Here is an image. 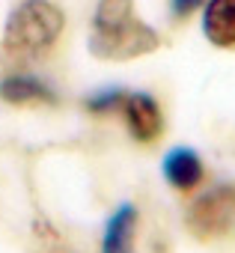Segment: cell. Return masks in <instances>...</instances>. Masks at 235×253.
<instances>
[{"label": "cell", "instance_id": "obj_10", "mask_svg": "<svg viewBox=\"0 0 235 253\" xmlns=\"http://www.w3.org/2000/svg\"><path fill=\"white\" fill-rule=\"evenodd\" d=\"M199 6H205V0H170V12H173V18H179V21L191 18Z\"/></svg>", "mask_w": 235, "mask_h": 253}, {"label": "cell", "instance_id": "obj_5", "mask_svg": "<svg viewBox=\"0 0 235 253\" xmlns=\"http://www.w3.org/2000/svg\"><path fill=\"white\" fill-rule=\"evenodd\" d=\"M161 170H164L167 185L176 188V191H182V194L196 191V188L202 185V179H205V164H202L199 152L191 149V146H176V149H170V152L164 155Z\"/></svg>", "mask_w": 235, "mask_h": 253}, {"label": "cell", "instance_id": "obj_6", "mask_svg": "<svg viewBox=\"0 0 235 253\" xmlns=\"http://www.w3.org/2000/svg\"><path fill=\"white\" fill-rule=\"evenodd\" d=\"M0 98L6 104L24 107V104H57V92L48 81L30 72H12L0 78Z\"/></svg>", "mask_w": 235, "mask_h": 253}, {"label": "cell", "instance_id": "obj_3", "mask_svg": "<svg viewBox=\"0 0 235 253\" xmlns=\"http://www.w3.org/2000/svg\"><path fill=\"white\" fill-rule=\"evenodd\" d=\"M185 226L196 241H217L235 229V182L199 191L185 209Z\"/></svg>", "mask_w": 235, "mask_h": 253}, {"label": "cell", "instance_id": "obj_7", "mask_svg": "<svg viewBox=\"0 0 235 253\" xmlns=\"http://www.w3.org/2000/svg\"><path fill=\"white\" fill-rule=\"evenodd\" d=\"M137 223H140L137 206L122 203L119 209L107 217V223H104V232H101V253H134Z\"/></svg>", "mask_w": 235, "mask_h": 253}, {"label": "cell", "instance_id": "obj_4", "mask_svg": "<svg viewBox=\"0 0 235 253\" xmlns=\"http://www.w3.org/2000/svg\"><path fill=\"white\" fill-rule=\"evenodd\" d=\"M125 128L137 143H155L164 134V110L155 95L149 92H125V101L119 107Z\"/></svg>", "mask_w": 235, "mask_h": 253}, {"label": "cell", "instance_id": "obj_2", "mask_svg": "<svg viewBox=\"0 0 235 253\" xmlns=\"http://www.w3.org/2000/svg\"><path fill=\"white\" fill-rule=\"evenodd\" d=\"M66 18L51 0H21L3 27V54L9 60H39L63 36Z\"/></svg>", "mask_w": 235, "mask_h": 253}, {"label": "cell", "instance_id": "obj_8", "mask_svg": "<svg viewBox=\"0 0 235 253\" xmlns=\"http://www.w3.org/2000/svg\"><path fill=\"white\" fill-rule=\"evenodd\" d=\"M202 33L214 48L235 51V0H205Z\"/></svg>", "mask_w": 235, "mask_h": 253}, {"label": "cell", "instance_id": "obj_1", "mask_svg": "<svg viewBox=\"0 0 235 253\" xmlns=\"http://www.w3.org/2000/svg\"><path fill=\"white\" fill-rule=\"evenodd\" d=\"M161 36L152 24L137 18L134 0H98L92 12L89 54L110 63H125L158 51Z\"/></svg>", "mask_w": 235, "mask_h": 253}, {"label": "cell", "instance_id": "obj_9", "mask_svg": "<svg viewBox=\"0 0 235 253\" xmlns=\"http://www.w3.org/2000/svg\"><path fill=\"white\" fill-rule=\"evenodd\" d=\"M125 92L128 89H122V86H101V89H95V92H89L83 98V107L89 113H98V116H104V113H119V107L125 101Z\"/></svg>", "mask_w": 235, "mask_h": 253}]
</instances>
